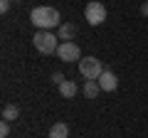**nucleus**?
<instances>
[{"instance_id":"obj_4","label":"nucleus","mask_w":148,"mask_h":138,"mask_svg":"<svg viewBox=\"0 0 148 138\" xmlns=\"http://www.w3.org/2000/svg\"><path fill=\"white\" fill-rule=\"evenodd\" d=\"M84 20L89 22L91 27L101 25V22L106 20V8L101 5L99 0H89V3H86V8H84Z\"/></svg>"},{"instance_id":"obj_3","label":"nucleus","mask_w":148,"mask_h":138,"mask_svg":"<svg viewBox=\"0 0 148 138\" xmlns=\"http://www.w3.org/2000/svg\"><path fill=\"white\" fill-rule=\"evenodd\" d=\"M79 72H82V77H84L86 81L99 79V77L104 74V64H101V59H96L94 54H91V57H82L79 59Z\"/></svg>"},{"instance_id":"obj_2","label":"nucleus","mask_w":148,"mask_h":138,"mask_svg":"<svg viewBox=\"0 0 148 138\" xmlns=\"http://www.w3.org/2000/svg\"><path fill=\"white\" fill-rule=\"evenodd\" d=\"M57 40H59V37H54L49 30H40V32H35L32 44H35V49H37L40 54H52V52H57V47H59Z\"/></svg>"},{"instance_id":"obj_17","label":"nucleus","mask_w":148,"mask_h":138,"mask_svg":"<svg viewBox=\"0 0 148 138\" xmlns=\"http://www.w3.org/2000/svg\"><path fill=\"white\" fill-rule=\"evenodd\" d=\"M146 3H148V0H146Z\"/></svg>"},{"instance_id":"obj_6","label":"nucleus","mask_w":148,"mask_h":138,"mask_svg":"<svg viewBox=\"0 0 148 138\" xmlns=\"http://www.w3.org/2000/svg\"><path fill=\"white\" fill-rule=\"evenodd\" d=\"M99 86H101V91H114L119 86V79H116V74L114 72H109V69H104V74L99 77Z\"/></svg>"},{"instance_id":"obj_13","label":"nucleus","mask_w":148,"mask_h":138,"mask_svg":"<svg viewBox=\"0 0 148 138\" xmlns=\"http://www.w3.org/2000/svg\"><path fill=\"white\" fill-rule=\"evenodd\" d=\"M8 133H10V126H8V121H3V123H0V136L8 138Z\"/></svg>"},{"instance_id":"obj_9","label":"nucleus","mask_w":148,"mask_h":138,"mask_svg":"<svg viewBox=\"0 0 148 138\" xmlns=\"http://www.w3.org/2000/svg\"><path fill=\"white\" fill-rule=\"evenodd\" d=\"M99 91H101V86H99V81H96V79H89L84 84V96H86V99H96Z\"/></svg>"},{"instance_id":"obj_1","label":"nucleus","mask_w":148,"mask_h":138,"mask_svg":"<svg viewBox=\"0 0 148 138\" xmlns=\"http://www.w3.org/2000/svg\"><path fill=\"white\" fill-rule=\"evenodd\" d=\"M30 20L40 30H52V27L59 25V10H54L49 5H40V8H35L30 12Z\"/></svg>"},{"instance_id":"obj_8","label":"nucleus","mask_w":148,"mask_h":138,"mask_svg":"<svg viewBox=\"0 0 148 138\" xmlns=\"http://www.w3.org/2000/svg\"><path fill=\"white\" fill-rule=\"evenodd\" d=\"M77 84H74V81H62V84H59V94L64 96V99H74V96H77Z\"/></svg>"},{"instance_id":"obj_14","label":"nucleus","mask_w":148,"mask_h":138,"mask_svg":"<svg viewBox=\"0 0 148 138\" xmlns=\"http://www.w3.org/2000/svg\"><path fill=\"white\" fill-rule=\"evenodd\" d=\"M10 3H12V0H0V12H8V10H10Z\"/></svg>"},{"instance_id":"obj_11","label":"nucleus","mask_w":148,"mask_h":138,"mask_svg":"<svg viewBox=\"0 0 148 138\" xmlns=\"http://www.w3.org/2000/svg\"><path fill=\"white\" fill-rule=\"evenodd\" d=\"M17 116H20V109H17L15 104H8V106L3 109V121H15Z\"/></svg>"},{"instance_id":"obj_16","label":"nucleus","mask_w":148,"mask_h":138,"mask_svg":"<svg viewBox=\"0 0 148 138\" xmlns=\"http://www.w3.org/2000/svg\"><path fill=\"white\" fill-rule=\"evenodd\" d=\"M15 3H20V0H15Z\"/></svg>"},{"instance_id":"obj_10","label":"nucleus","mask_w":148,"mask_h":138,"mask_svg":"<svg viewBox=\"0 0 148 138\" xmlns=\"http://www.w3.org/2000/svg\"><path fill=\"white\" fill-rule=\"evenodd\" d=\"M69 136V126L67 123H54L49 128V138H67Z\"/></svg>"},{"instance_id":"obj_15","label":"nucleus","mask_w":148,"mask_h":138,"mask_svg":"<svg viewBox=\"0 0 148 138\" xmlns=\"http://www.w3.org/2000/svg\"><path fill=\"white\" fill-rule=\"evenodd\" d=\"M141 12H143V15H148V3H143V8H141Z\"/></svg>"},{"instance_id":"obj_7","label":"nucleus","mask_w":148,"mask_h":138,"mask_svg":"<svg viewBox=\"0 0 148 138\" xmlns=\"http://www.w3.org/2000/svg\"><path fill=\"white\" fill-rule=\"evenodd\" d=\"M77 30H79V27L74 25V22H64V25H59V32H57V37L62 40V42H72V37L77 35Z\"/></svg>"},{"instance_id":"obj_12","label":"nucleus","mask_w":148,"mask_h":138,"mask_svg":"<svg viewBox=\"0 0 148 138\" xmlns=\"http://www.w3.org/2000/svg\"><path fill=\"white\" fill-rule=\"evenodd\" d=\"M52 81H54V84H62V81H67V79H64V74H62V72H54V74H52Z\"/></svg>"},{"instance_id":"obj_5","label":"nucleus","mask_w":148,"mask_h":138,"mask_svg":"<svg viewBox=\"0 0 148 138\" xmlns=\"http://www.w3.org/2000/svg\"><path fill=\"white\" fill-rule=\"evenodd\" d=\"M54 54L62 62H79L82 59V49H79V44H74V42H59V47H57Z\"/></svg>"}]
</instances>
